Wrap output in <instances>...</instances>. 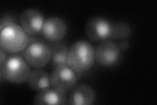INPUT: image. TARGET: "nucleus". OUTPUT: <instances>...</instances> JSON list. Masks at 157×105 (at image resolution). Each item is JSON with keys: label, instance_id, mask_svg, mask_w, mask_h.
Segmentation results:
<instances>
[{"label": "nucleus", "instance_id": "obj_15", "mask_svg": "<svg viewBox=\"0 0 157 105\" xmlns=\"http://www.w3.org/2000/svg\"><path fill=\"white\" fill-rule=\"evenodd\" d=\"M18 19L17 17L11 13H6L1 17L0 19V28L11 24H17Z\"/></svg>", "mask_w": 157, "mask_h": 105}, {"label": "nucleus", "instance_id": "obj_14", "mask_svg": "<svg viewBox=\"0 0 157 105\" xmlns=\"http://www.w3.org/2000/svg\"><path fill=\"white\" fill-rule=\"evenodd\" d=\"M132 33L130 25L124 21L112 23L111 34L109 40L119 41L121 39H128Z\"/></svg>", "mask_w": 157, "mask_h": 105}, {"label": "nucleus", "instance_id": "obj_17", "mask_svg": "<svg viewBox=\"0 0 157 105\" xmlns=\"http://www.w3.org/2000/svg\"><path fill=\"white\" fill-rule=\"evenodd\" d=\"M0 55H1V57H0V66H2V65L4 63V62L6 61L8 55H7V53H6L4 50H3L1 48H0Z\"/></svg>", "mask_w": 157, "mask_h": 105}, {"label": "nucleus", "instance_id": "obj_7", "mask_svg": "<svg viewBox=\"0 0 157 105\" xmlns=\"http://www.w3.org/2000/svg\"><path fill=\"white\" fill-rule=\"evenodd\" d=\"M120 50L113 41L105 40L94 47L95 61L101 66L109 67L117 63L121 57Z\"/></svg>", "mask_w": 157, "mask_h": 105}, {"label": "nucleus", "instance_id": "obj_8", "mask_svg": "<svg viewBox=\"0 0 157 105\" xmlns=\"http://www.w3.org/2000/svg\"><path fill=\"white\" fill-rule=\"evenodd\" d=\"M45 20L39 10L29 8L21 13L18 21L20 26L29 36H36L41 34Z\"/></svg>", "mask_w": 157, "mask_h": 105}, {"label": "nucleus", "instance_id": "obj_9", "mask_svg": "<svg viewBox=\"0 0 157 105\" xmlns=\"http://www.w3.org/2000/svg\"><path fill=\"white\" fill-rule=\"evenodd\" d=\"M67 32V25L64 20L58 17H51L45 20L41 34L46 42L63 40Z\"/></svg>", "mask_w": 157, "mask_h": 105}, {"label": "nucleus", "instance_id": "obj_5", "mask_svg": "<svg viewBox=\"0 0 157 105\" xmlns=\"http://www.w3.org/2000/svg\"><path fill=\"white\" fill-rule=\"evenodd\" d=\"M50 75L51 86L63 93L70 92L77 83L78 74L67 64L53 68Z\"/></svg>", "mask_w": 157, "mask_h": 105}, {"label": "nucleus", "instance_id": "obj_2", "mask_svg": "<svg viewBox=\"0 0 157 105\" xmlns=\"http://www.w3.org/2000/svg\"><path fill=\"white\" fill-rule=\"evenodd\" d=\"M32 67L21 53L9 54L6 61L0 66V78L13 83L21 84L28 81Z\"/></svg>", "mask_w": 157, "mask_h": 105}, {"label": "nucleus", "instance_id": "obj_3", "mask_svg": "<svg viewBox=\"0 0 157 105\" xmlns=\"http://www.w3.org/2000/svg\"><path fill=\"white\" fill-rule=\"evenodd\" d=\"M0 48L8 54L21 53L27 46L29 36L18 24L0 28Z\"/></svg>", "mask_w": 157, "mask_h": 105}, {"label": "nucleus", "instance_id": "obj_6", "mask_svg": "<svg viewBox=\"0 0 157 105\" xmlns=\"http://www.w3.org/2000/svg\"><path fill=\"white\" fill-rule=\"evenodd\" d=\"M112 23L100 16L90 18L85 24V33L92 42H101L109 40L111 34Z\"/></svg>", "mask_w": 157, "mask_h": 105}, {"label": "nucleus", "instance_id": "obj_12", "mask_svg": "<svg viewBox=\"0 0 157 105\" xmlns=\"http://www.w3.org/2000/svg\"><path fill=\"white\" fill-rule=\"evenodd\" d=\"M51 51V64L52 69L59 65L67 64L68 44L66 41L47 42ZM68 65V64H67Z\"/></svg>", "mask_w": 157, "mask_h": 105}, {"label": "nucleus", "instance_id": "obj_13", "mask_svg": "<svg viewBox=\"0 0 157 105\" xmlns=\"http://www.w3.org/2000/svg\"><path fill=\"white\" fill-rule=\"evenodd\" d=\"M27 82L31 89L40 92L51 87V75L42 68H34L29 74Z\"/></svg>", "mask_w": 157, "mask_h": 105}, {"label": "nucleus", "instance_id": "obj_11", "mask_svg": "<svg viewBox=\"0 0 157 105\" xmlns=\"http://www.w3.org/2000/svg\"><path fill=\"white\" fill-rule=\"evenodd\" d=\"M67 99V93L50 87L37 92L33 99V104L37 105L66 104Z\"/></svg>", "mask_w": 157, "mask_h": 105}, {"label": "nucleus", "instance_id": "obj_1", "mask_svg": "<svg viewBox=\"0 0 157 105\" xmlns=\"http://www.w3.org/2000/svg\"><path fill=\"white\" fill-rule=\"evenodd\" d=\"M94 61V47L87 41H77L69 48L67 64L78 74L89 71Z\"/></svg>", "mask_w": 157, "mask_h": 105}, {"label": "nucleus", "instance_id": "obj_10", "mask_svg": "<svg viewBox=\"0 0 157 105\" xmlns=\"http://www.w3.org/2000/svg\"><path fill=\"white\" fill-rule=\"evenodd\" d=\"M95 90L86 83L77 84L70 91L66 104L92 105L96 101Z\"/></svg>", "mask_w": 157, "mask_h": 105}, {"label": "nucleus", "instance_id": "obj_4", "mask_svg": "<svg viewBox=\"0 0 157 105\" xmlns=\"http://www.w3.org/2000/svg\"><path fill=\"white\" fill-rule=\"evenodd\" d=\"M21 54L33 68H43L51 62V51L47 42L36 36H29L28 43Z\"/></svg>", "mask_w": 157, "mask_h": 105}, {"label": "nucleus", "instance_id": "obj_16", "mask_svg": "<svg viewBox=\"0 0 157 105\" xmlns=\"http://www.w3.org/2000/svg\"><path fill=\"white\" fill-rule=\"evenodd\" d=\"M116 44L121 52L126 51L130 46V43L128 39H121V40L117 41Z\"/></svg>", "mask_w": 157, "mask_h": 105}]
</instances>
